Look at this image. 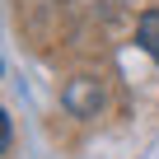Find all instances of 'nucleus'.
Returning a JSON list of instances; mask_svg holds the SVG:
<instances>
[{
  "mask_svg": "<svg viewBox=\"0 0 159 159\" xmlns=\"http://www.w3.org/2000/svg\"><path fill=\"white\" fill-rule=\"evenodd\" d=\"M136 38H140V47L159 61V10H145L140 14V24H136Z\"/></svg>",
  "mask_w": 159,
  "mask_h": 159,
  "instance_id": "obj_1",
  "label": "nucleus"
},
{
  "mask_svg": "<svg viewBox=\"0 0 159 159\" xmlns=\"http://www.w3.org/2000/svg\"><path fill=\"white\" fill-rule=\"evenodd\" d=\"M66 103H70L80 117H89V112H98L103 94H98V89H89V84H75V89H66Z\"/></svg>",
  "mask_w": 159,
  "mask_h": 159,
  "instance_id": "obj_2",
  "label": "nucleus"
}]
</instances>
